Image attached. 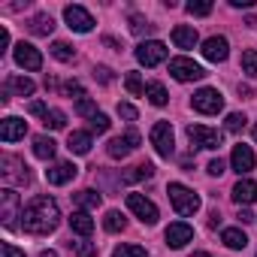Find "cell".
<instances>
[{
  "mask_svg": "<svg viewBox=\"0 0 257 257\" xmlns=\"http://www.w3.org/2000/svg\"><path fill=\"white\" fill-rule=\"evenodd\" d=\"M242 73L251 76V79L257 76V52H254V49H245V52H242Z\"/></svg>",
  "mask_w": 257,
  "mask_h": 257,
  "instance_id": "cell-33",
  "label": "cell"
},
{
  "mask_svg": "<svg viewBox=\"0 0 257 257\" xmlns=\"http://www.w3.org/2000/svg\"><path fill=\"white\" fill-rule=\"evenodd\" d=\"M58 224H61V209H58V203H55L52 197H46V194L34 197V200L22 209V230L31 233V236H49V233L58 230Z\"/></svg>",
  "mask_w": 257,
  "mask_h": 257,
  "instance_id": "cell-1",
  "label": "cell"
},
{
  "mask_svg": "<svg viewBox=\"0 0 257 257\" xmlns=\"http://www.w3.org/2000/svg\"><path fill=\"white\" fill-rule=\"evenodd\" d=\"M233 200H236L239 206L257 203V182H251V179H239L236 188H233Z\"/></svg>",
  "mask_w": 257,
  "mask_h": 257,
  "instance_id": "cell-19",
  "label": "cell"
},
{
  "mask_svg": "<svg viewBox=\"0 0 257 257\" xmlns=\"http://www.w3.org/2000/svg\"><path fill=\"white\" fill-rule=\"evenodd\" d=\"M191 257H209V254H206V251H197V254H191Z\"/></svg>",
  "mask_w": 257,
  "mask_h": 257,
  "instance_id": "cell-52",
  "label": "cell"
},
{
  "mask_svg": "<svg viewBox=\"0 0 257 257\" xmlns=\"http://www.w3.org/2000/svg\"><path fill=\"white\" fill-rule=\"evenodd\" d=\"M70 230H73V233H79V236H91V230H94L91 215H88L85 209L73 212V215H70Z\"/></svg>",
  "mask_w": 257,
  "mask_h": 257,
  "instance_id": "cell-23",
  "label": "cell"
},
{
  "mask_svg": "<svg viewBox=\"0 0 257 257\" xmlns=\"http://www.w3.org/2000/svg\"><path fill=\"white\" fill-rule=\"evenodd\" d=\"M164 236H167V245H170V248H185V245L194 239V227L185 224V221H176V224L167 227Z\"/></svg>",
  "mask_w": 257,
  "mask_h": 257,
  "instance_id": "cell-13",
  "label": "cell"
},
{
  "mask_svg": "<svg viewBox=\"0 0 257 257\" xmlns=\"http://www.w3.org/2000/svg\"><path fill=\"white\" fill-rule=\"evenodd\" d=\"M0 209H4V212H0V215H4V224L7 227H16V212H19V194L13 191V188H4V191H0Z\"/></svg>",
  "mask_w": 257,
  "mask_h": 257,
  "instance_id": "cell-17",
  "label": "cell"
},
{
  "mask_svg": "<svg viewBox=\"0 0 257 257\" xmlns=\"http://www.w3.org/2000/svg\"><path fill=\"white\" fill-rule=\"evenodd\" d=\"M55 149H58V146H55L52 137H37V140H34V155H37L40 161H52V158H55Z\"/></svg>",
  "mask_w": 257,
  "mask_h": 257,
  "instance_id": "cell-24",
  "label": "cell"
},
{
  "mask_svg": "<svg viewBox=\"0 0 257 257\" xmlns=\"http://www.w3.org/2000/svg\"><path fill=\"white\" fill-rule=\"evenodd\" d=\"M118 115H121V118H131V121H134L140 112H137V106H131V103H118Z\"/></svg>",
  "mask_w": 257,
  "mask_h": 257,
  "instance_id": "cell-44",
  "label": "cell"
},
{
  "mask_svg": "<svg viewBox=\"0 0 257 257\" xmlns=\"http://www.w3.org/2000/svg\"><path fill=\"white\" fill-rule=\"evenodd\" d=\"M7 46H10V31H7V28H0V55L7 52Z\"/></svg>",
  "mask_w": 257,
  "mask_h": 257,
  "instance_id": "cell-47",
  "label": "cell"
},
{
  "mask_svg": "<svg viewBox=\"0 0 257 257\" xmlns=\"http://www.w3.org/2000/svg\"><path fill=\"white\" fill-rule=\"evenodd\" d=\"M185 10H188L191 16H209V13H212V4H203V0H191Z\"/></svg>",
  "mask_w": 257,
  "mask_h": 257,
  "instance_id": "cell-39",
  "label": "cell"
},
{
  "mask_svg": "<svg viewBox=\"0 0 257 257\" xmlns=\"http://www.w3.org/2000/svg\"><path fill=\"white\" fill-rule=\"evenodd\" d=\"M236 218H239V224H251V221H254V215H251L248 209H239V215H236Z\"/></svg>",
  "mask_w": 257,
  "mask_h": 257,
  "instance_id": "cell-49",
  "label": "cell"
},
{
  "mask_svg": "<svg viewBox=\"0 0 257 257\" xmlns=\"http://www.w3.org/2000/svg\"><path fill=\"white\" fill-rule=\"evenodd\" d=\"M76 203H79L82 209H97V206L103 203V197H100L97 191H91V188H85V191H79V194H76Z\"/></svg>",
  "mask_w": 257,
  "mask_h": 257,
  "instance_id": "cell-29",
  "label": "cell"
},
{
  "mask_svg": "<svg viewBox=\"0 0 257 257\" xmlns=\"http://www.w3.org/2000/svg\"><path fill=\"white\" fill-rule=\"evenodd\" d=\"M227 134H242L245 131V115L242 112H233V115H227Z\"/></svg>",
  "mask_w": 257,
  "mask_h": 257,
  "instance_id": "cell-36",
  "label": "cell"
},
{
  "mask_svg": "<svg viewBox=\"0 0 257 257\" xmlns=\"http://www.w3.org/2000/svg\"><path fill=\"white\" fill-rule=\"evenodd\" d=\"M127 209H131L143 224H158V206L146 200L143 194H127Z\"/></svg>",
  "mask_w": 257,
  "mask_h": 257,
  "instance_id": "cell-8",
  "label": "cell"
},
{
  "mask_svg": "<svg viewBox=\"0 0 257 257\" xmlns=\"http://www.w3.org/2000/svg\"><path fill=\"white\" fill-rule=\"evenodd\" d=\"M34 88H37V85H34L28 76H10V79H7V91H16L19 97H25V94H34Z\"/></svg>",
  "mask_w": 257,
  "mask_h": 257,
  "instance_id": "cell-25",
  "label": "cell"
},
{
  "mask_svg": "<svg viewBox=\"0 0 257 257\" xmlns=\"http://www.w3.org/2000/svg\"><path fill=\"white\" fill-rule=\"evenodd\" d=\"M230 164H233V170L239 173V176H245V173H251L254 170V152L248 149V146H233V155H230Z\"/></svg>",
  "mask_w": 257,
  "mask_h": 257,
  "instance_id": "cell-18",
  "label": "cell"
},
{
  "mask_svg": "<svg viewBox=\"0 0 257 257\" xmlns=\"http://www.w3.org/2000/svg\"><path fill=\"white\" fill-rule=\"evenodd\" d=\"M52 58H58V61H64V64H70V61L76 58V49H73L70 43H64V40H58V43H52Z\"/></svg>",
  "mask_w": 257,
  "mask_h": 257,
  "instance_id": "cell-28",
  "label": "cell"
},
{
  "mask_svg": "<svg viewBox=\"0 0 257 257\" xmlns=\"http://www.w3.org/2000/svg\"><path fill=\"white\" fill-rule=\"evenodd\" d=\"M167 194H170V203H173V209H176L179 215H194V212L200 209V197H197L191 188L179 185V182H173V185L167 188Z\"/></svg>",
  "mask_w": 257,
  "mask_h": 257,
  "instance_id": "cell-2",
  "label": "cell"
},
{
  "mask_svg": "<svg viewBox=\"0 0 257 257\" xmlns=\"http://www.w3.org/2000/svg\"><path fill=\"white\" fill-rule=\"evenodd\" d=\"M124 85H127V91H131L134 97H140V94H146V85H143V79H140V73H127V79H124Z\"/></svg>",
  "mask_w": 257,
  "mask_h": 257,
  "instance_id": "cell-35",
  "label": "cell"
},
{
  "mask_svg": "<svg viewBox=\"0 0 257 257\" xmlns=\"http://www.w3.org/2000/svg\"><path fill=\"white\" fill-rule=\"evenodd\" d=\"M188 140L194 149H218L221 146V131H212L206 124H191L188 127Z\"/></svg>",
  "mask_w": 257,
  "mask_h": 257,
  "instance_id": "cell-6",
  "label": "cell"
},
{
  "mask_svg": "<svg viewBox=\"0 0 257 257\" xmlns=\"http://www.w3.org/2000/svg\"><path fill=\"white\" fill-rule=\"evenodd\" d=\"M64 94L67 97H76V100H85V88L73 79V82H64Z\"/></svg>",
  "mask_w": 257,
  "mask_h": 257,
  "instance_id": "cell-41",
  "label": "cell"
},
{
  "mask_svg": "<svg viewBox=\"0 0 257 257\" xmlns=\"http://www.w3.org/2000/svg\"><path fill=\"white\" fill-rule=\"evenodd\" d=\"M43 124L49 127V131H61V127L67 124V115H64V112H58V109H49V112L43 115Z\"/></svg>",
  "mask_w": 257,
  "mask_h": 257,
  "instance_id": "cell-32",
  "label": "cell"
},
{
  "mask_svg": "<svg viewBox=\"0 0 257 257\" xmlns=\"http://www.w3.org/2000/svg\"><path fill=\"white\" fill-rule=\"evenodd\" d=\"M31 112H34V115H46L49 109H46V103H40V100H34V103H31Z\"/></svg>",
  "mask_w": 257,
  "mask_h": 257,
  "instance_id": "cell-48",
  "label": "cell"
},
{
  "mask_svg": "<svg viewBox=\"0 0 257 257\" xmlns=\"http://www.w3.org/2000/svg\"><path fill=\"white\" fill-rule=\"evenodd\" d=\"M103 227H106L109 233H121V230L127 227V221H124V215H121V212H115V209H112V212H106Z\"/></svg>",
  "mask_w": 257,
  "mask_h": 257,
  "instance_id": "cell-30",
  "label": "cell"
},
{
  "mask_svg": "<svg viewBox=\"0 0 257 257\" xmlns=\"http://www.w3.org/2000/svg\"><path fill=\"white\" fill-rule=\"evenodd\" d=\"M221 173H227V164H224L221 158H215V161H209V176H221Z\"/></svg>",
  "mask_w": 257,
  "mask_h": 257,
  "instance_id": "cell-46",
  "label": "cell"
},
{
  "mask_svg": "<svg viewBox=\"0 0 257 257\" xmlns=\"http://www.w3.org/2000/svg\"><path fill=\"white\" fill-rule=\"evenodd\" d=\"M227 55H230V43H227L224 37H209V40L203 43V58H206V61L221 64V61H227Z\"/></svg>",
  "mask_w": 257,
  "mask_h": 257,
  "instance_id": "cell-15",
  "label": "cell"
},
{
  "mask_svg": "<svg viewBox=\"0 0 257 257\" xmlns=\"http://www.w3.org/2000/svg\"><path fill=\"white\" fill-rule=\"evenodd\" d=\"M173 43H176V49H194V46L200 43V37H197L194 28L179 25V28H173Z\"/></svg>",
  "mask_w": 257,
  "mask_h": 257,
  "instance_id": "cell-20",
  "label": "cell"
},
{
  "mask_svg": "<svg viewBox=\"0 0 257 257\" xmlns=\"http://www.w3.org/2000/svg\"><path fill=\"white\" fill-rule=\"evenodd\" d=\"M152 146L161 158H173V124L170 121H158L152 127Z\"/></svg>",
  "mask_w": 257,
  "mask_h": 257,
  "instance_id": "cell-7",
  "label": "cell"
},
{
  "mask_svg": "<svg viewBox=\"0 0 257 257\" xmlns=\"http://www.w3.org/2000/svg\"><path fill=\"white\" fill-rule=\"evenodd\" d=\"M76 173H79V167H76V164L61 161V164H52V167L46 170V182H49V185H67V182H73V179H76Z\"/></svg>",
  "mask_w": 257,
  "mask_h": 257,
  "instance_id": "cell-16",
  "label": "cell"
},
{
  "mask_svg": "<svg viewBox=\"0 0 257 257\" xmlns=\"http://www.w3.org/2000/svg\"><path fill=\"white\" fill-rule=\"evenodd\" d=\"M16 64H19V67H25V70H31V73H37V70L43 67V55H40L31 43H25V40H22V43L16 46Z\"/></svg>",
  "mask_w": 257,
  "mask_h": 257,
  "instance_id": "cell-12",
  "label": "cell"
},
{
  "mask_svg": "<svg viewBox=\"0 0 257 257\" xmlns=\"http://www.w3.org/2000/svg\"><path fill=\"white\" fill-rule=\"evenodd\" d=\"M70 248H73L79 257H94V254H97V245H94V242H70Z\"/></svg>",
  "mask_w": 257,
  "mask_h": 257,
  "instance_id": "cell-38",
  "label": "cell"
},
{
  "mask_svg": "<svg viewBox=\"0 0 257 257\" xmlns=\"http://www.w3.org/2000/svg\"><path fill=\"white\" fill-rule=\"evenodd\" d=\"M0 176H4V182H13V185H31V170L16 155H4V158H0Z\"/></svg>",
  "mask_w": 257,
  "mask_h": 257,
  "instance_id": "cell-3",
  "label": "cell"
},
{
  "mask_svg": "<svg viewBox=\"0 0 257 257\" xmlns=\"http://www.w3.org/2000/svg\"><path fill=\"white\" fill-rule=\"evenodd\" d=\"M137 61H140L143 67H158L161 61H167V46L158 43V40L140 43V46H137Z\"/></svg>",
  "mask_w": 257,
  "mask_h": 257,
  "instance_id": "cell-9",
  "label": "cell"
},
{
  "mask_svg": "<svg viewBox=\"0 0 257 257\" xmlns=\"http://www.w3.org/2000/svg\"><path fill=\"white\" fill-rule=\"evenodd\" d=\"M254 140H257V124H254Z\"/></svg>",
  "mask_w": 257,
  "mask_h": 257,
  "instance_id": "cell-53",
  "label": "cell"
},
{
  "mask_svg": "<svg viewBox=\"0 0 257 257\" xmlns=\"http://www.w3.org/2000/svg\"><path fill=\"white\" fill-rule=\"evenodd\" d=\"M112 257H149V251L143 245H118L112 251Z\"/></svg>",
  "mask_w": 257,
  "mask_h": 257,
  "instance_id": "cell-34",
  "label": "cell"
},
{
  "mask_svg": "<svg viewBox=\"0 0 257 257\" xmlns=\"http://www.w3.org/2000/svg\"><path fill=\"white\" fill-rule=\"evenodd\" d=\"M152 28H155V25H149L143 16H131V31H134V34H149Z\"/></svg>",
  "mask_w": 257,
  "mask_h": 257,
  "instance_id": "cell-40",
  "label": "cell"
},
{
  "mask_svg": "<svg viewBox=\"0 0 257 257\" xmlns=\"http://www.w3.org/2000/svg\"><path fill=\"white\" fill-rule=\"evenodd\" d=\"M221 239H224L227 248H245V245H248V236H245L242 230H236V227H227V230L221 233Z\"/></svg>",
  "mask_w": 257,
  "mask_h": 257,
  "instance_id": "cell-27",
  "label": "cell"
},
{
  "mask_svg": "<svg viewBox=\"0 0 257 257\" xmlns=\"http://www.w3.org/2000/svg\"><path fill=\"white\" fill-rule=\"evenodd\" d=\"M137 146H140V134H137V131H127L124 137H115V140H109L106 152H109V158H127V155H131Z\"/></svg>",
  "mask_w": 257,
  "mask_h": 257,
  "instance_id": "cell-10",
  "label": "cell"
},
{
  "mask_svg": "<svg viewBox=\"0 0 257 257\" xmlns=\"http://www.w3.org/2000/svg\"><path fill=\"white\" fill-rule=\"evenodd\" d=\"M109 127H112V121H109V118H106L103 112H97V115L91 118V131H94V134H106Z\"/></svg>",
  "mask_w": 257,
  "mask_h": 257,
  "instance_id": "cell-37",
  "label": "cell"
},
{
  "mask_svg": "<svg viewBox=\"0 0 257 257\" xmlns=\"http://www.w3.org/2000/svg\"><path fill=\"white\" fill-rule=\"evenodd\" d=\"M67 149H70L73 155H88V152H91V134L73 131V134L67 137Z\"/></svg>",
  "mask_w": 257,
  "mask_h": 257,
  "instance_id": "cell-22",
  "label": "cell"
},
{
  "mask_svg": "<svg viewBox=\"0 0 257 257\" xmlns=\"http://www.w3.org/2000/svg\"><path fill=\"white\" fill-rule=\"evenodd\" d=\"M152 176H155V167L152 164H140L131 173H124V182H143V179H152Z\"/></svg>",
  "mask_w": 257,
  "mask_h": 257,
  "instance_id": "cell-31",
  "label": "cell"
},
{
  "mask_svg": "<svg viewBox=\"0 0 257 257\" xmlns=\"http://www.w3.org/2000/svg\"><path fill=\"white\" fill-rule=\"evenodd\" d=\"M25 134H28V121H22V118H16V115H10V118L0 121V140H4V143L25 140Z\"/></svg>",
  "mask_w": 257,
  "mask_h": 257,
  "instance_id": "cell-14",
  "label": "cell"
},
{
  "mask_svg": "<svg viewBox=\"0 0 257 257\" xmlns=\"http://www.w3.org/2000/svg\"><path fill=\"white\" fill-rule=\"evenodd\" d=\"M0 251H4V257H25V251L16 248L13 242H4V245H0Z\"/></svg>",
  "mask_w": 257,
  "mask_h": 257,
  "instance_id": "cell-45",
  "label": "cell"
},
{
  "mask_svg": "<svg viewBox=\"0 0 257 257\" xmlns=\"http://www.w3.org/2000/svg\"><path fill=\"white\" fill-rule=\"evenodd\" d=\"M76 112H79V115H91V118H94V115H97V106H94V100H88V97H85V100H79V103H76Z\"/></svg>",
  "mask_w": 257,
  "mask_h": 257,
  "instance_id": "cell-43",
  "label": "cell"
},
{
  "mask_svg": "<svg viewBox=\"0 0 257 257\" xmlns=\"http://www.w3.org/2000/svg\"><path fill=\"white\" fill-rule=\"evenodd\" d=\"M191 106H194L197 112H203V115H218V112L224 109V97H221L218 88H200V91L194 94Z\"/></svg>",
  "mask_w": 257,
  "mask_h": 257,
  "instance_id": "cell-4",
  "label": "cell"
},
{
  "mask_svg": "<svg viewBox=\"0 0 257 257\" xmlns=\"http://www.w3.org/2000/svg\"><path fill=\"white\" fill-rule=\"evenodd\" d=\"M28 31H31L34 37H49V34L55 31V19H52L49 13H40V16H34V19L28 22Z\"/></svg>",
  "mask_w": 257,
  "mask_h": 257,
  "instance_id": "cell-21",
  "label": "cell"
},
{
  "mask_svg": "<svg viewBox=\"0 0 257 257\" xmlns=\"http://www.w3.org/2000/svg\"><path fill=\"white\" fill-rule=\"evenodd\" d=\"M146 97H149L155 106H167V100H170V94H167V88H164L161 82H149V85H146Z\"/></svg>",
  "mask_w": 257,
  "mask_h": 257,
  "instance_id": "cell-26",
  "label": "cell"
},
{
  "mask_svg": "<svg viewBox=\"0 0 257 257\" xmlns=\"http://www.w3.org/2000/svg\"><path fill=\"white\" fill-rule=\"evenodd\" d=\"M40 257H58V251H40Z\"/></svg>",
  "mask_w": 257,
  "mask_h": 257,
  "instance_id": "cell-51",
  "label": "cell"
},
{
  "mask_svg": "<svg viewBox=\"0 0 257 257\" xmlns=\"http://www.w3.org/2000/svg\"><path fill=\"white\" fill-rule=\"evenodd\" d=\"M64 19H67V28L76 31V34H88V31L94 28L91 13L82 10V7H67V10H64Z\"/></svg>",
  "mask_w": 257,
  "mask_h": 257,
  "instance_id": "cell-11",
  "label": "cell"
},
{
  "mask_svg": "<svg viewBox=\"0 0 257 257\" xmlns=\"http://www.w3.org/2000/svg\"><path fill=\"white\" fill-rule=\"evenodd\" d=\"M170 76L179 79V82H197V79L206 76V70L197 61H191V58H173L170 61Z\"/></svg>",
  "mask_w": 257,
  "mask_h": 257,
  "instance_id": "cell-5",
  "label": "cell"
},
{
  "mask_svg": "<svg viewBox=\"0 0 257 257\" xmlns=\"http://www.w3.org/2000/svg\"><path fill=\"white\" fill-rule=\"evenodd\" d=\"M94 79H97L100 85H112V82H115V76H112L109 67H94Z\"/></svg>",
  "mask_w": 257,
  "mask_h": 257,
  "instance_id": "cell-42",
  "label": "cell"
},
{
  "mask_svg": "<svg viewBox=\"0 0 257 257\" xmlns=\"http://www.w3.org/2000/svg\"><path fill=\"white\" fill-rule=\"evenodd\" d=\"M230 4H233L236 10H248V7H254V0H230Z\"/></svg>",
  "mask_w": 257,
  "mask_h": 257,
  "instance_id": "cell-50",
  "label": "cell"
}]
</instances>
